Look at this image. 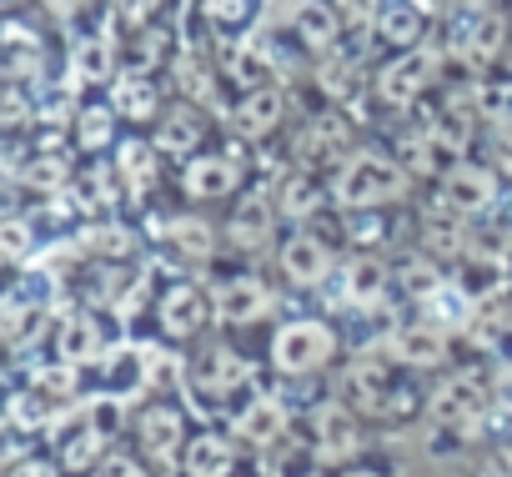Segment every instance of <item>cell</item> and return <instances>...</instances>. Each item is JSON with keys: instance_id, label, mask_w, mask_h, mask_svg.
<instances>
[{"instance_id": "16", "label": "cell", "mask_w": 512, "mask_h": 477, "mask_svg": "<svg viewBox=\"0 0 512 477\" xmlns=\"http://www.w3.org/2000/svg\"><path fill=\"white\" fill-rule=\"evenodd\" d=\"M332 272V247H327V236L317 231H292L287 242H282V277L292 287H317L322 277Z\"/></svg>"}, {"instance_id": "10", "label": "cell", "mask_w": 512, "mask_h": 477, "mask_svg": "<svg viewBox=\"0 0 512 477\" xmlns=\"http://www.w3.org/2000/svg\"><path fill=\"white\" fill-rule=\"evenodd\" d=\"M427 6L422 0H372V36L387 46V51H412L427 41Z\"/></svg>"}, {"instance_id": "15", "label": "cell", "mask_w": 512, "mask_h": 477, "mask_svg": "<svg viewBox=\"0 0 512 477\" xmlns=\"http://www.w3.org/2000/svg\"><path fill=\"white\" fill-rule=\"evenodd\" d=\"M292 36L312 51V56H327L342 46V6L337 0H292Z\"/></svg>"}, {"instance_id": "33", "label": "cell", "mask_w": 512, "mask_h": 477, "mask_svg": "<svg viewBox=\"0 0 512 477\" xmlns=\"http://www.w3.org/2000/svg\"><path fill=\"white\" fill-rule=\"evenodd\" d=\"M161 56H166V31H156V26H136L131 41H121V71L156 76L161 71Z\"/></svg>"}, {"instance_id": "48", "label": "cell", "mask_w": 512, "mask_h": 477, "mask_svg": "<svg viewBox=\"0 0 512 477\" xmlns=\"http://www.w3.org/2000/svg\"><path fill=\"white\" fill-rule=\"evenodd\" d=\"M507 472H512V447H507Z\"/></svg>"}, {"instance_id": "11", "label": "cell", "mask_w": 512, "mask_h": 477, "mask_svg": "<svg viewBox=\"0 0 512 477\" xmlns=\"http://www.w3.org/2000/svg\"><path fill=\"white\" fill-rule=\"evenodd\" d=\"M272 231H277V196L267 191H246L226 216V242L236 252H267Z\"/></svg>"}, {"instance_id": "25", "label": "cell", "mask_w": 512, "mask_h": 477, "mask_svg": "<svg viewBox=\"0 0 512 477\" xmlns=\"http://www.w3.org/2000/svg\"><path fill=\"white\" fill-rule=\"evenodd\" d=\"M101 322L91 317V312H66L61 317V327H56V357L66 362V367H91L96 357H101Z\"/></svg>"}, {"instance_id": "4", "label": "cell", "mask_w": 512, "mask_h": 477, "mask_svg": "<svg viewBox=\"0 0 512 477\" xmlns=\"http://www.w3.org/2000/svg\"><path fill=\"white\" fill-rule=\"evenodd\" d=\"M507 46H512V26L497 6H467V16L452 26V51L467 66H492L507 56Z\"/></svg>"}, {"instance_id": "45", "label": "cell", "mask_w": 512, "mask_h": 477, "mask_svg": "<svg viewBox=\"0 0 512 477\" xmlns=\"http://www.w3.org/2000/svg\"><path fill=\"white\" fill-rule=\"evenodd\" d=\"M6 477H56V467H51V462H41V457H26V462H11V467H6Z\"/></svg>"}, {"instance_id": "36", "label": "cell", "mask_w": 512, "mask_h": 477, "mask_svg": "<svg viewBox=\"0 0 512 477\" xmlns=\"http://www.w3.org/2000/svg\"><path fill=\"white\" fill-rule=\"evenodd\" d=\"M196 382H201L206 392H236V387H246V382H251V362H246V357H236V352H211V357L201 362Z\"/></svg>"}, {"instance_id": "31", "label": "cell", "mask_w": 512, "mask_h": 477, "mask_svg": "<svg viewBox=\"0 0 512 477\" xmlns=\"http://www.w3.org/2000/svg\"><path fill=\"white\" fill-rule=\"evenodd\" d=\"M161 242H171L186 262H211L216 257V231L201 216H176L161 226Z\"/></svg>"}, {"instance_id": "21", "label": "cell", "mask_w": 512, "mask_h": 477, "mask_svg": "<svg viewBox=\"0 0 512 477\" xmlns=\"http://www.w3.org/2000/svg\"><path fill=\"white\" fill-rule=\"evenodd\" d=\"M116 76H121V51L106 36H76V46H71V81L81 91H91V86H111Z\"/></svg>"}, {"instance_id": "3", "label": "cell", "mask_w": 512, "mask_h": 477, "mask_svg": "<svg viewBox=\"0 0 512 477\" xmlns=\"http://www.w3.org/2000/svg\"><path fill=\"white\" fill-rule=\"evenodd\" d=\"M337 357V332L317 317H297L272 337V367L287 377H312Z\"/></svg>"}, {"instance_id": "13", "label": "cell", "mask_w": 512, "mask_h": 477, "mask_svg": "<svg viewBox=\"0 0 512 477\" xmlns=\"http://www.w3.org/2000/svg\"><path fill=\"white\" fill-rule=\"evenodd\" d=\"M211 307H216V322L251 327V322H262L272 312V292H267V282H256V277H221L211 287Z\"/></svg>"}, {"instance_id": "34", "label": "cell", "mask_w": 512, "mask_h": 477, "mask_svg": "<svg viewBox=\"0 0 512 477\" xmlns=\"http://www.w3.org/2000/svg\"><path fill=\"white\" fill-rule=\"evenodd\" d=\"M16 181H26L31 191H61L71 181V156L61 146H36V156L21 166Z\"/></svg>"}, {"instance_id": "27", "label": "cell", "mask_w": 512, "mask_h": 477, "mask_svg": "<svg viewBox=\"0 0 512 477\" xmlns=\"http://www.w3.org/2000/svg\"><path fill=\"white\" fill-rule=\"evenodd\" d=\"M327 196H332V186H322L317 171H307V166H292V171L277 181V211H282L287 221H307Z\"/></svg>"}, {"instance_id": "20", "label": "cell", "mask_w": 512, "mask_h": 477, "mask_svg": "<svg viewBox=\"0 0 512 477\" xmlns=\"http://www.w3.org/2000/svg\"><path fill=\"white\" fill-rule=\"evenodd\" d=\"M387 352L397 367H437L447 362V332L432 322H407L387 337Z\"/></svg>"}, {"instance_id": "9", "label": "cell", "mask_w": 512, "mask_h": 477, "mask_svg": "<svg viewBox=\"0 0 512 477\" xmlns=\"http://www.w3.org/2000/svg\"><path fill=\"white\" fill-rule=\"evenodd\" d=\"M352 151H357V141H352V126H347L342 116H312V121L302 126L297 146H292L297 166H307V171H322V166H342V161H347Z\"/></svg>"}, {"instance_id": "7", "label": "cell", "mask_w": 512, "mask_h": 477, "mask_svg": "<svg viewBox=\"0 0 512 477\" xmlns=\"http://www.w3.org/2000/svg\"><path fill=\"white\" fill-rule=\"evenodd\" d=\"M206 136H211V111L196 106V101H171V106H161L156 131H151V141H156L161 156H171V161H191Z\"/></svg>"}, {"instance_id": "5", "label": "cell", "mask_w": 512, "mask_h": 477, "mask_svg": "<svg viewBox=\"0 0 512 477\" xmlns=\"http://www.w3.org/2000/svg\"><path fill=\"white\" fill-rule=\"evenodd\" d=\"M492 201H497V171H492V166L452 161V166L437 176V206H447V211L462 216V221L492 211Z\"/></svg>"}, {"instance_id": "19", "label": "cell", "mask_w": 512, "mask_h": 477, "mask_svg": "<svg viewBox=\"0 0 512 477\" xmlns=\"http://www.w3.org/2000/svg\"><path fill=\"white\" fill-rule=\"evenodd\" d=\"M231 427H236V442H246V447H272V442H282V432H287V402L256 392V397L236 412Z\"/></svg>"}, {"instance_id": "12", "label": "cell", "mask_w": 512, "mask_h": 477, "mask_svg": "<svg viewBox=\"0 0 512 477\" xmlns=\"http://www.w3.org/2000/svg\"><path fill=\"white\" fill-rule=\"evenodd\" d=\"M181 191L191 201H226L241 191V161L226 151H196L181 171Z\"/></svg>"}, {"instance_id": "22", "label": "cell", "mask_w": 512, "mask_h": 477, "mask_svg": "<svg viewBox=\"0 0 512 477\" xmlns=\"http://www.w3.org/2000/svg\"><path fill=\"white\" fill-rule=\"evenodd\" d=\"M507 282H512L507 252H467V257L457 262V292H462L467 302H487V297H497Z\"/></svg>"}, {"instance_id": "30", "label": "cell", "mask_w": 512, "mask_h": 477, "mask_svg": "<svg viewBox=\"0 0 512 477\" xmlns=\"http://www.w3.org/2000/svg\"><path fill=\"white\" fill-rule=\"evenodd\" d=\"M181 467H186V477H226L236 467V447L226 437H216V432H201V437L186 442Z\"/></svg>"}, {"instance_id": "18", "label": "cell", "mask_w": 512, "mask_h": 477, "mask_svg": "<svg viewBox=\"0 0 512 477\" xmlns=\"http://www.w3.org/2000/svg\"><path fill=\"white\" fill-rule=\"evenodd\" d=\"M206 317H216V307H211V297H206L201 287H191V282H176V287L161 297V332L176 337V342L196 337V332L206 327Z\"/></svg>"}, {"instance_id": "17", "label": "cell", "mask_w": 512, "mask_h": 477, "mask_svg": "<svg viewBox=\"0 0 512 477\" xmlns=\"http://www.w3.org/2000/svg\"><path fill=\"white\" fill-rule=\"evenodd\" d=\"M136 437H141V447L166 467V462H176V457H186V417L176 412V407H166V402H156V407H146L141 412V422H136Z\"/></svg>"}, {"instance_id": "44", "label": "cell", "mask_w": 512, "mask_h": 477, "mask_svg": "<svg viewBox=\"0 0 512 477\" xmlns=\"http://www.w3.org/2000/svg\"><path fill=\"white\" fill-rule=\"evenodd\" d=\"M41 6H46L56 21H76V16H86V11H91V0H41Z\"/></svg>"}, {"instance_id": "42", "label": "cell", "mask_w": 512, "mask_h": 477, "mask_svg": "<svg viewBox=\"0 0 512 477\" xmlns=\"http://www.w3.org/2000/svg\"><path fill=\"white\" fill-rule=\"evenodd\" d=\"M482 347H487L502 367H512V322H492L487 337H482Z\"/></svg>"}, {"instance_id": "32", "label": "cell", "mask_w": 512, "mask_h": 477, "mask_svg": "<svg viewBox=\"0 0 512 477\" xmlns=\"http://www.w3.org/2000/svg\"><path fill=\"white\" fill-rule=\"evenodd\" d=\"M387 262L382 257H352L347 262V302L357 307H377L387 297Z\"/></svg>"}, {"instance_id": "40", "label": "cell", "mask_w": 512, "mask_h": 477, "mask_svg": "<svg viewBox=\"0 0 512 477\" xmlns=\"http://www.w3.org/2000/svg\"><path fill=\"white\" fill-rule=\"evenodd\" d=\"M86 247L96 252V257H131V231L126 226H96V231H86Z\"/></svg>"}, {"instance_id": "14", "label": "cell", "mask_w": 512, "mask_h": 477, "mask_svg": "<svg viewBox=\"0 0 512 477\" xmlns=\"http://www.w3.org/2000/svg\"><path fill=\"white\" fill-rule=\"evenodd\" d=\"M312 432H317V457L322 462H352L362 452V422L347 402H322L317 417H312Z\"/></svg>"}, {"instance_id": "37", "label": "cell", "mask_w": 512, "mask_h": 477, "mask_svg": "<svg viewBox=\"0 0 512 477\" xmlns=\"http://www.w3.org/2000/svg\"><path fill=\"white\" fill-rule=\"evenodd\" d=\"M256 11H262V0H201V16L226 36H241L256 21Z\"/></svg>"}, {"instance_id": "46", "label": "cell", "mask_w": 512, "mask_h": 477, "mask_svg": "<svg viewBox=\"0 0 512 477\" xmlns=\"http://www.w3.org/2000/svg\"><path fill=\"white\" fill-rule=\"evenodd\" d=\"M492 402H497L502 412H512V367L497 372V382H492Z\"/></svg>"}, {"instance_id": "1", "label": "cell", "mask_w": 512, "mask_h": 477, "mask_svg": "<svg viewBox=\"0 0 512 477\" xmlns=\"http://www.w3.org/2000/svg\"><path fill=\"white\" fill-rule=\"evenodd\" d=\"M412 186L407 166L397 156H382V151H352L337 176H332V201L342 211H382L392 201H402Z\"/></svg>"}, {"instance_id": "6", "label": "cell", "mask_w": 512, "mask_h": 477, "mask_svg": "<svg viewBox=\"0 0 512 477\" xmlns=\"http://www.w3.org/2000/svg\"><path fill=\"white\" fill-rule=\"evenodd\" d=\"M287 91L277 86V81H267V86H246L241 96H236V106H231V131L241 136V141H267V136H277L282 126H287Z\"/></svg>"}, {"instance_id": "35", "label": "cell", "mask_w": 512, "mask_h": 477, "mask_svg": "<svg viewBox=\"0 0 512 477\" xmlns=\"http://www.w3.org/2000/svg\"><path fill=\"white\" fill-rule=\"evenodd\" d=\"M357 76H362V61L352 56V51H327L322 56V66H317V86H322V96H332V101H347L352 91H357Z\"/></svg>"}, {"instance_id": "23", "label": "cell", "mask_w": 512, "mask_h": 477, "mask_svg": "<svg viewBox=\"0 0 512 477\" xmlns=\"http://www.w3.org/2000/svg\"><path fill=\"white\" fill-rule=\"evenodd\" d=\"M46 332V292L41 297H26V292H11L6 297V312H0V337H6L11 352H26L31 342H41Z\"/></svg>"}, {"instance_id": "39", "label": "cell", "mask_w": 512, "mask_h": 477, "mask_svg": "<svg viewBox=\"0 0 512 477\" xmlns=\"http://www.w3.org/2000/svg\"><path fill=\"white\" fill-rule=\"evenodd\" d=\"M402 277H407V282H402V287H407V297L432 302V297L442 292V272H437L427 257H407V262H402Z\"/></svg>"}, {"instance_id": "38", "label": "cell", "mask_w": 512, "mask_h": 477, "mask_svg": "<svg viewBox=\"0 0 512 477\" xmlns=\"http://www.w3.org/2000/svg\"><path fill=\"white\" fill-rule=\"evenodd\" d=\"M31 252H36V226L26 216H11L6 231H0V257H6L11 267H21Z\"/></svg>"}, {"instance_id": "26", "label": "cell", "mask_w": 512, "mask_h": 477, "mask_svg": "<svg viewBox=\"0 0 512 477\" xmlns=\"http://www.w3.org/2000/svg\"><path fill=\"white\" fill-rule=\"evenodd\" d=\"M116 176L131 196H146L161 176V146L156 141H141V136H126L116 146Z\"/></svg>"}, {"instance_id": "41", "label": "cell", "mask_w": 512, "mask_h": 477, "mask_svg": "<svg viewBox=\"0 0 512 477\" xmlns=\"http://www.w3.org/2000/svg\"><path fill=\"white\" fill-rule=\"evenodd\" d=\"M156 6L161 0H116V21L126 26V31H136V26H151V16H156Z\"/></svg>"}, {"instance_id": "29", "label": "cell", "mask_w": 512, "mask_h": 477, "mask_svg": "<svg viewBox=\"0 0 512 477\" xmlns=\"http://www.w3.org/2000/svg\"><path fill=\"white\" fill-rule=\"evenodd\" d=\"M116 126H121V111H116L111 101H96V106H81V111H76L71 141H76V151L96 156V151L116 146Z\"/></svg>"}, {"instance_id": "24", "label": "cell", "mask_w": 512, "mask_h": 477, "mask_svg": "<svg viewBox=\"0 0 512 477\" xmlns=\"http://www.w3.org/2000/svg\"><path fill=\"white\" fill-rule=\"evenodd\" d=\"M111 106L121 111V121L131 126H156L161 116V86L151 76H136V71H121L111 81Z\"/></svg>"}, {"instance_id": "28", "label": "cell", "mask_w": 512, "mask_h": 477, "mask_svg": "<svg viewBox=\"0 0 512 477\" xmlns=\"http://www.w3.org/2000/svg\"><path fill=\"white\" fill-rule=\"evenodd\" d=\"M422 247H427V257L462 262V257L472 252V247H467V221H462V216H452L447 206L427 211V221H422Z\"/></svg>"}, {"instance_id": "2", "label": "cell", "mask_w": 512, "mask_h": 477, "mask_svg": "<svg viewBox=\"0 0 512 477\" xmlns=\"http://www.w3.org/2000/svg\"><path fill=\"white\" fill-rule=\"evenodd\" d=\"M442 66H447V51H437V46H427V41L412 46V51H392V61L377 71L372 91H377V101H382L387 111H412L427 91H437Z\"/></svg>"}, {"instance_id": "8", "label": "cell", "mask_w": 512, "mask_h": 477, "mask_svg": "<svg viewBox=\"0 0 512 477\" xmlns=\"http://www.w3.org/2000/svg\"><path fill=\"white\" fill-rule=\"evenodd\" d=\"M487 402H492V387H482L472 372H457L432 392V422L447 432H472V427H482Z\"/></svg>"}, {"instance_id": "47", "label": "cell", "mask_w": 512, "mask_h": 477, "mask_svg": "<svg viewBox=\"0 0 512 477\" xmlns=\"http://www.w3.org/2000/svg\"><path fill=\"white\" fill-rule=\"evenodd\" d=\"M337 477H382V472H372V467H347V472H337Z\"/></svg>"}, {"instance_id": "43", "label": "cell", "mask_w": 512, "mask_h": 477, "mask_svg": "<svg viewBox=\"0 0 512 477\" xmlns=\"http://www.w3.org/2000/svg\"><path fill=\"white\" fill-rule=\"evenodd\" d=\"M101 477H146V467H141L136 457H116V452H106V462H101Z\"/></svg>"}]
</instances>
